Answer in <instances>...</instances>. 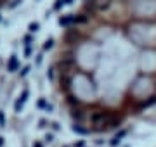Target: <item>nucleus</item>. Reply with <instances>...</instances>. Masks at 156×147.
Returning a JSON list of instances; mask_svg holds the SVG:
<instances>
[{"label": "nucleus", "instance_id": "20e7f679", "mask_svg": "<svg viewBox=\"0 0 156 147\" xmlns=\"http://www.w3.org/2000/svg\"><path fill=\"white\" fill-rule=\"evenodd\" d=\"M17 69V57L16 56H12L11 57V61H9V64H7V71H16Z\"/></svg>", "mask_w": 156, "mask_h": 147}, {"label": "nucleus", "instance_id": "1a4fd4ad", "mask_svg": "<svg viewBox=\"0 0 156 147\" xmlns=\"http://www.w3.org/2000/svg\"><path fill=\"white\" fill-rule=\"evenodd\" d=\"M62 5H64V2H62V0H57L56 4H54V9H56V11H59Z\"/></svg>", "mask_w": 156, "mask_h": 147}, {"label": "nucleus", "instance_id": "f03ea898", "mask_svg": "<svg viewBox=\"0 0 156 147\" xmlns=\"http://www.w3.org/2000/svg\"><path fill=\"white\" fill-rule=\"evenodd\" d=\"M59 24H61V26H66V28H69L71 24H75V16H73V14L62 16L61 19H59Z\"/></svg>", "mask_w": 156, "mask_h": 147}, {"label": "nucleus", "instance_id": "0eeeda50", "mask_svg": "<svg viewBox=\"0 0 156 147\" xmlns=\"http://www.w3.org/2000/svg\"><path fill=\"white\" fill-rule=\"evenodd\" d=\"M28 95H30V92H28V90H23L21 97H19V101H21L23 104H24V102H26V99H28Z\"/></svg>", "mask_w": 156, "mask_h": 147}, {"label": "nucleus", "instance_id": "f8f14e48", "mask_svg": "<svg viewBox=\"0 0 156 147\" xmlns=\"http://www.w3.org/2000/svg\"><path fill=\"white\" fill-rule=\"evenodd\" d=\"M28 71H30V66H26V68H23V71H21V76H26V74H28Z\"/></svg>", "mask_w": 156, "mask_h": 147}, {"label": "nucleus", "instance_id": "dca6fc26", "mask_svg": "<svg viewBox=\"0 0 156 147\" xmlns=\"http://www.w3.org/2000/svg\"><path fill=\"white\" fill-rule=\"evenodd\" d=\"M4 145V138H2V137H0V147Z\"/></svg>", "mask_w": 156, "mask_h": 147}, {"label": "nucleus", "instance_id": "2eb2a0df", "mask_svg": "<svg viewBox=\"0 0 156 147\" xmlns=\"http://www.w3.org/2000/svg\"><path fill=\"white\" fill-rule=\"evenodd\" d=\"M33 147H42V144H40V142H35V144H33Z\"/></svg>", "mask_w": 156, "mask_h": 147}, {"label": "nucleus", "instance_id": "7ed1b4c3", "mask_svg": "<svg viewBox=\"0 0 156 147\" xmlns=\"http://www.w3.org/2000/svg\"><path fill=\"white\" fill-rule=\"evenodd\" d=\"M89 21H90V17L87 14H83V12H80V14L75 16V24H87Z\"/></svg>", "mask_w": 156, "mask_h": 147}, {"label": "nucleus", "instance_id": "423d86ee", "mask_svg": "<svg viewBox=\"0 0 156 147\" xmlns=\"http://www.w3.org/2000/svg\"><path fill=\"white\" fill-rule=\"evenodd\" d=\"M52 45H54V40L49 38V40L44 43V50H49V49H52Z\"/></svg>", "mask_w": 156, "mask_h": 147}, {"label": "nucleus", "instance_id": "f3484780", "mask_svg": "<svg viewBox=\"0 0 156 147\" xmlns=\"http://www.w3.org/2000/svg\"><path fill=\"white\" fill-rule=\"evenodd\" d=\"M62 2H64V4H71V0H62Z\"/></svg>", "mask_w": 156, "mask_h": 147}, {"label": "nucleus", "instance_id": "39448f33", "mask_svg": "<svg viewBox=\"0 0 156 147\" xmlns=\"http://www.w3.org/2000/svg\"><path fill=\"white\" fill-rule=\"evenodd\" d=\"M73 132H76V133H82V135H85V133H89V130H85V128H82L80 125H75V126H73Z\"/></svg>", "mask_w": 156, "mask_h": 147}, {"label": "nucleus", "instance_id": "6e6552de", "mask_svg": "<svg viewBox=\"0 0 156 147\" xmlns=\"http://www.w3.org/2000/svg\"><path fill=\"white\" fill-rule=\"evenodd\" d=\"M21 108H23V102L19 101V99H17V101H16V106H14V109H16V113H19V111H21Z\"/></svg>", "mask_w": 156, "mask_h": 147}, {"label": "nucleus", "instance_id": "f257e3e1", "mask_svg": "<svg viewBox=\"0 0 156 147\" xmlns=\"http://www.w3.org/2000/svg\"><path fill=\"white\" fill-rule=\"evenodd\" d=\"M73 76L69 73H61V78H59V87L64 94H69L71 92V87H73Z\"/></svg>", "mask_w": 156, "mask_h": 147}, {"label": "nucleus", "instance_id": "9b49d317", "mask_svg": "<svg viewBox=\"0 0 156 147\" xmlns=\"http://www.w3.org/2000/svg\"><path fill=\"white\" fill-rule=\"evenodd\" d=\"M5 125V119H4V113L0 111V126H4Z\"/></svg>", "mask_w": 156, "mask_h": 147}, {"label": "nucleus", "instance_id": "ddd939ff", "mask_svg": "<svg viewBox=\"0 0 156 147\" xmlns=\"http://www.w3.org/2000/svg\"><path fill=\"white\" fill-rule=\"evenodd\" d=\"M47 74H49V80L54 78V68H50V69H49V73H47Z\"/></svg>", "mask_w": 156, "mask_h": 147}, {"label": "nucleus", "instance_id": "9d476101", "mask_svg": "<svg viewBox=\"0 0 156 147\" xmlns=\"http://www.w3.org/2000/svg\"><path fill=\"white\" fill-rule=\"evenodd\" d=\"M38 26H40L38 23H31V24H30V31H31V33H33V31H37V29H38Z\"/></svg>", "mask_w": 156, "mask_h": 147}, {"label": "nucleus", "instance_id": "4468645a", "mask_svg": "<svg viewBox=\"0 0 156 147\" xmlns=\"http://www.w3.org/2000/svg\"><path fill=\"white\" fill-rule=\"evenodd\" d=\"M45 106H47L45 101H44V99H40V101H38V108H45Z\"/></svg>", "mask_w": 156, "mask_h": 147}]
</instances>
